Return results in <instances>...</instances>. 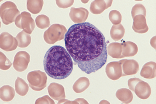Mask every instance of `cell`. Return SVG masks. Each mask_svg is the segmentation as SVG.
Here are the masks:
<instances>
[{
    "mask_svg": "<svg viewBox=\"0 0 156 104\" xmlns=\"http://www.w3.org/2000/svg\"><path fill=\"white\" fill-rule=\"evenodd\" d=\"M15 87L16 93L21 96H25L28 91V84L23 79L18 76L15 81Z\"/></svg>",
    "mask_w": 156,
    "mask_h": 104,
    "instance_id": "obj_23",
    "label": "cell"
},
{
    "mask_svg": "<svg viewBox=\"0 0 156 104\" xmlns=\"http://www.w3.org/2000/svg\"><path fill=\"white\" fill-rule=\"evenodd\" d=\"M89 12L83 8H71L69 16L71 20L75 23L85 22L87 19Z\"/></svg>",
    "mask_w": 156,
    "mask_h": 104,
    "instance_id": "obj_11",
    "label": "cell"
},
{
    "mask_svg": "<svg viewBox=\"0 0 156 104\" xmlns=\"http://www.w3.org/2000/svg\"><path fill=\"white\" fill-rule=\"evenodd\" d=\"M15 23L17 28L29 34H31L35 26L31 14L26 11L22 12L17 17Z\"/></svg>",
    "mask_w": 156,
    "mask_h": 104,
    "instance_id": "obj_6",
    "label": "cell"
},
{
    "mask_svg": "<svg viewBox=\"0 0 156 104\" xmlns=\"http://www.w3.org/2000/svg\"><path fill=\"white\" fill-rule=\"evenodd\" d=\"M131 13L133 19L135 16L138 15H143L145 17L146 15V10L143 5L140 3H137L133 7Z\"/></svg>",
    "mask_w": 156,
    "mask_h": 104,
    "instance_id": "obj_27",
    "label": "cell"
},
{
    "mask_svg": "<svg viewBox=\"0 0 156 104\" xmlns=\"http://www.w3.org/2000/svg\"><path fill=\"white\" fill-rule=\"evenodd\" d=\"M27 79L30 87L35 91H40L46 86V75L40 70L29 72L27 75Z\"/></svg>",
    "mask_w": 156,
    "mask_h": 104,
    "instance_id": "obj_5",
    "label": "cell"
},
{
    "mask_svg": "<svg viewBox=\"0 0 156 104\" xmlns=\"http://www.w3.org/2000/svg\"><path fill=\"white\" fill-rule=\"evenodd\" d=\"M0 68L2 70H8L12 65L9 59L1 52H0Z\"/></svg>",
    "mask_w": 156,
    "mask_h": 104,
    "instance_id": "obj_28",
    "label": "cell"
},
{
    "mask_svg": "<svg viewBox=\"0 0 156 104\" xmlns=\"http://www.w3.org/2000/svg\"><path fill=\"white\" fill-rule=\"evenodd\" d=\"M67 31L66 28L63 25L54 24L45 31L44 38L47 43L53 44L56 41L63 39Z\"/></svg>",
    "mask_w": 156,
    "mask_h": 104,
    "instance_id": "obj_4",
    "label": "cell"
},
{
    "mask_svg": "<svg viewBox=\"0 0 156 104\" xmlns=\"http://www.w3.org/2000/svg\"><path fill=\"white\" fill-rule=\"evenodd\" d=\"M15 96L14 89L10 85H5L0 88V97L3 101L9 102L14 98Z\"/></svg>",
    "mask_w": 156,
    "mask_h": 104,
    "instance_id": "obj_20",
    "label": "cell"
},
{
    "mask_svg": "<svg viewBox=\"0 0 156 104\" xmlns=\"http://www.w3.org/2000/svg\"><path fill=\"white\" fill-rule=\"evenodd\" d=\"M122 43H112L107 47L108 54L112 57L116 59L124 58L122 54Z\"/></svg>",
    "mask_w": 156,
    "mask_h": 104,
    "instance_id": "obj_18",
    "label": "cell"
},
{
    "mask_svg": "<svg viewBox=\"0 0 156 104\" xmlns=\"http://www.w3.org/2000/svg\"><path fill=\"white\" fill-rule=\"evenodd\" d=\"M141 81V80L137 78L130 79L128 81V85L129 88L131 90L134 92L135 87L137 83Z\"/></svg>",
    "mask_w": 156,
    "mask_h": 104,
    "instance_id": "obj_30",
    "label": "cell"
},
{
    "mask_svg": "<svg viewBox=\"0 0 156 104\" xmlns=\"http://www.w3.org/2000/svg\"><path fill=\"white\" fill-rule=\"evenodd\" d=\"M134 92L139 98L146 99L150 96L151 90L149 84L142 80L137 83L135 87Z\"/></svg>",
    "mask_w": 156,
    "mask_h": 104,
    "instance_id": "obj_12",
    "label": "cell"
},
{
    "mask_svg": "<svg viewBox=\"0 0 156 104\" xmlns=\"http://www.w3.org/2000/svg\"><path fill=\"white\" fill-rule=\"evenodd\" d=\"M125 29L123 25L120 23L113 25L110 30V34L112 39L115 41L121 39L124 36Z\"/></svg>",
    "mask_w": 156,
    "mask_h": 104,
    "instance_id": "obj_21",
    "label": "cell"
},
{
    "mask_svg": "<svg viewBox=\"0 0 156 104\" xmlns=\"http://www.w3.org/2000/svg\"><path fill=\"white\" fill-rule=\"evenodd\" d=\"M30 61V55L26 51H20L17 53L14 58L13 66L18 72H22L27 68Z\"/></svg>",
    "mask_w": 156,
    "mask_h": 104,
    "instance_id": "obj_7",
    "label": "cell"
},
{
    "mask_svg": "<svg viewBox=\"0 0 156 104\" xmlns=\"http://www.w3.org/2000/svg\"><path fill=\"white\" fill-rule=\"evenodd\" d=\"M110 20L114 25L120 23L122 20V16L119 11L114 10L110 11L109 14Z\"/></svg>",
    "mask_w": 156,
    "mask_h": 104,
    "instance_id": "obj_26",
    "label": "cell"
},
{
    "mask_svg": "<svg viewBox=\"0 0 156 104\" xmlns=\"http://www.w3.org/2000/svg\"><path fill=\"white\" fill-rule=\"evenodd\" d=\"M133 20L132 28L135 32L143 34L148 31V28L145 16L143 15H138L134 17Z\"/></svg>",
    "mask_w": 156,
    "mask_h": 104,
    "instance_id": "obj_13",
    "label": "cell"
},
{
    "mask_svg": "<svg viewBox=\"0 0 156 104\" xmlns=\"http://www.w3.org/2000/svg\"><path fill=\"white\" fill-rule=\"evenodd\" d=\"M105 72L108 77L113 80H116L122 76L121 63L119 61H113L107 65Z\"/></svg>",
    "mask_w": 156,
    "mask_h": 104,
    "instance_id": "obj_9",
    "label": "cell"
},
{
    "mask_svg": "<svg viewBox=\"0 0 156 104\" xmlns=\"http://www.w3.org/2000/svg\"><path fill=\"white\" fill-rule=\"evenodd\" d=\"M112 1V0H94L90 4V10L94 14H100L104 10L111 6Z\"/></svg>",
    "mask_w": 156,
    "mask_h": 104,
    "instance_id": "obj_14",
    "label": "cell"
},
{
    "mask_svg": "<svg viewBox=\"0 0 156 104\" xmlns=\"http://www.w3.org/2000/svg\"><path fill=\"white\" fill-rule=\"evenodd\" d=\"M74 0H56L58 6L62 8H66L70 7L73 4Z\"/></svg>",
    "mask_w": 156,
    "mask_h": 104,
    "instance_id": "obj_29",
    "label": "cell"
},
{
    "mask_svg": "<svg viewBox=\"0 0 156 104\" xmlns=\"http://www.w3.org/2000/svg\"><path fill=\"white\" fill-rule=\"evenodd\" d=\"M116 96L119 100L125 104L131 103L133 97L131 91L126 88H122L117 90L116 93Z\"/></svg>",
    "mask_w": 156,
    "mask_h": 104,
    "instance_id": "obj_19",
    "label": "cell"
},
{
    "mask_svg": "<svg viewBox=\"0 0 156 104\" xmlns=\"http://www.w3.org/2000/svg\"><path fill=\"white\" fill-rule=\"evenodd\" d=\"M15 38L17 41L18 46L21 48H26L31 43V36L24 30L18 33Z\"/></svg>",
    "mask_w": 156,
    "mask_h": 104,
    "instance_id": "obj_22",
    "label": "cell"
},
{
    "mask_svg": "<svg viewBox=\"0 0 156 104\" xmlns=\"http://www.w3.org/2000/svg\"><path fill=\"white\" fill-rule=\"evenodd\" d=\"M122 54L124 57H132L135 56L138 51L137 45L130 41L124 42L122 43Z\"/></svg>",
    "mask_w": 156,
    "mask_h": 104,
    "instance_id": "obj_17",
    "label": "cell"
},
{
    "mask_svg": "<svg viewBox=\"0 0 156 104\" xmlns=\"http://www.w3.org/2000/svg\"><path fill=\"white\" fill-rule=\"evenodd\" d=\"M20 13L16 5L12 1H6L1 6L0 17L3 23L5 25L15 22Z\"/></svg>",
    "mask_w": 156,
    "mask_h": 104,
    "instance_id": "obj_3",
    "label": "cell"
},
{
    "mask_svg": "<svg viewBox=\"0 0 156 104\" xmlns=\"http://www.w3.org/2000/svg\"><path fill=\"white\" fill-rule=\"evenodd\" d=\"M156 63L150 61L143 65L140 72V75L145 79H153L156 77Z\"/></svg>",
    "mask_w": 156,
    "mask_h": 104,
    "instance_id": "obj_15",
    "label": "cell"
},
{
    "mask_svg": "<svg viewBox=\"0 0 156 104\" xmlns=\"http://www.w3.org/2000/svg\"><path fill=\"white\" fill-rule=\"evenodd\" d=\"M67 50L78 67L89 74L101 68L107 54L105 37L99 30L88 22L71 26L64 36Z\"/></svg>",
    "mask_w": 156,
    "mask_h": 104,
    "instance_id": "obj_1",
    "label": "cell"
},
{
    "mask_svg": "<svg viewBox=\"0 0 156 104\" xmlns=\"http://www.w3.org/2000/svg\"><path fill=\"white\" fill-rule=\"evenodd\" d=\"M46 73L55 79H63L67 77L73 69L71 57L63 47L53 45L46 52L43 60Z\"/></svg>",
    "mask_w": 156,
    "mask_h": 104,
    "instance_id": "obj_2",
    "label": "cell"
},
{
    "mask_svg": "<svg viewBox=\"0 0 156 104\" xmlns=\"http://www.w3.org/2000/svg\"><path fill=\"white\" fill-rule=\"evenodd\" d=\"M18 45L17 41L14 37L7 32H2L0 36V47L6 52L15 50Z\"/></svg>",
    "mask_w": 156,
    "mask_h": 104,
    "instance_id": "obj_8",
    "label": "cell"
},
{
    "mask_svg": "<svg viewBox=\"0 0 156 104\" xmlns=\"http://www.w3.org/2000/svg\"><path fill=\"white\" fill-rule=\"evenodd\" d=\"M119 61L122 65V76L134 75L138 72L139 66L135 60L125 59Z\"/></svg>",
    "mask_w": 156,
    "mask_h": 104,
    "instance_id": "obj_10",
    "label": "cell"
},
{
    "mask_svg": "<svg viewBox=\"0 0 156 104\" xmlns=\"http://www.w3.org/2000/svg\"><path fill=\"white\" fill-rule=\"evenodd\" d=\"M49 94L51 97L56 100L64 97V88L60 84L56 83H51L48 87Z\"/></svg>",
    "mask_w": 156,
    "mask_h": 104,
    "instance_id": "obj_16",
    "label": "cell"
},
{
    "mask_svg": "<svg viewBox=\"0 0 156 104\" xmlns=\"http://www.w3.org/2000/svg\"><path fill=\"white\" fill-rule=\"evenodd\" d=\"M35 21L37 27L41 29L47 28L50 25L49 18L44 14L37 16L35 19Z\"/></svg>",
    "mask_w": 156,
    "mask_h": 104,
    "instance_id": "obj_25",
    "label": "cell"
},
{
    "mask_svg": "<svg viewBox=\"0 0 156 104\" xmlns=\"http://www.w3.org/2000/svg\"><path fill=\"white\" fill-rule=\"evenodd\" d=\"M44 1L42 0H28L27 1V8L33 14L39 13L41 10Z\"/></svg>",
    "mask_w": 156,
    "mask_h": 104,
    "instance_id": "obj_24",
    "label": "cell"
}]
</instances>
